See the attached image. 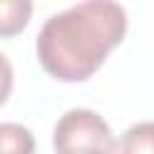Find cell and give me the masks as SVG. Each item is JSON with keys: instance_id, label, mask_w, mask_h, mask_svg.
<instances>
[{"instance_id": "3957f363", "label": "cell", "mask_w": 154, "mask_h": 154, "mask_svg": "<svg viewBox=\"0 0 154 154\" xmlns=\"http://www.w3.org/2000/svg\"><path fill=\"white\" fill-rule=\"evenodd\" d=\"M34 5L29 0H0V36H17L29 24Z\"/></svg>"}, {"instance_id": "7a4b0ae2", "label": "cell", "mask_w": 154, "mask_h": 154, "mask_svg": "<svg viewBox=\"0 0 154 154\" xmlns=\"http://www.w3.org/2000/svg\"><path fill=\"white\" fill-rule=\"evenodd\" d=\"M55 154H120L108 123L91 108H70L53 130Z\"/></svg>"}, {"instance_id": "277c9868", "label": "cell", "mask_w": 154, "mask_h": 154, "mask_svg": "<svg viewBox=\"0 0 154 154\" xmlns=\"http://www.w3.org/2000/svg\"><path fill=\"white\" fill-rule=\"evenodd\" d=\"M120 154H154V123L142 120L130 125L120 137Z\"/></svg>"}, {"instance_id": "5b68a950", "label": "cell", "mask_w": 154, "mask_h": 154, "mask_svg": "<svg viewBox=\"0 0 154 154\" xmlns=\"http://www.w3.org/2000/svg\"><path fill=\"white\" fill-rule=\"evenodd\" d=\"M34 135L19 123H0V154H34Z\"/></svg>"}, {"instance_id": "6da1fadb", "label": "cell", "mask_w": 154, "mask_h": 154, "mask_svg": "<svg viewBox=\"0 0 154 154\" xmlns=\"http://www.w3.org/2000/svg\"><path fill=\"white\" fill-rule=\"evenodd\" d=\"M125 31L128 14L123 5L108 0L77 2L46 19L36 38V55L53 79L84 82L120 46Z\"/></svg>"}, {"instance_id": "8992f818", "label": "cell", "mask_w": 154, "mask_h": 154, "mask_svg": "<svg viewBox=\"0 0 154 154\" xmlns=\"http://www.w3.org/2000/svg\"><path fill=\"white\" fill-rule=\"evenodd\" d=\"M12 84H14V72H12V65L7 60V55L0 53V106L7 101L10 91H12Z\"/></svg>"}]
</instances>
